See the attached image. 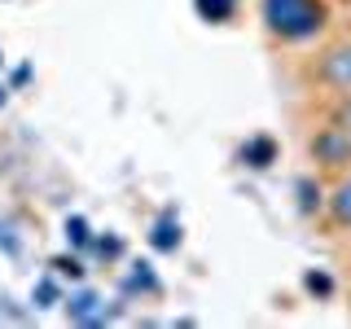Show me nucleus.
<instances>
[{
	"mask_svg": "<svg viewBox=\"0 0 351 329\" xmlns=\"http://www.w3.org/2000/svg\"><path fill=\"white\" fill-rule=\"evenodd\" d=\"M5 93H9V88H5V84H0V106H5Z\"/></svg>",
	"mask_w": 351,
	"mask_h": 329,
	"instance_id": "obj_18",
	"label": "nucleus"
},
{
	"mask_svg": "<svg viewBox=\"0 0 351 329\" xmlns=\"http://www.w3.org/2000/svg\"><path fill=\"white\" fill-rule=\"evenodd\" d=\"M149 246L162 250V255H171L176 246H180V219H176V211H162L158 219H154L149 228Z\"/></svg>",
	"mask_w": 351,
	"mask_h": 329,
	"instance_id": "obj_6",
	"label": "nucleus"
},
{
	"mask_svg": "<svg viewBox=\"0 0 351 329\" xmlns=\"http://www.w3.org/2000/svg\"><path fill=\"white\" fill-rule=\"evenodd\" d=\"M31 299H36V307H53V303L62 299V294H58V281H53V277H40V285L31 290Z\"/></svg>",
	"mask_w": 351,
	"mask_h": 329,
	"instance_id": "obj_11",
	"label": "nucleus"
},
{
	"mask_svg": "<svg viewBox=\"0 0 351 329\" xmlns=\"http://www.w3.org/2000/svg\"><path fill=\"white\" fill-rule=\"evenodd\" d=\"M66 241H71L75 250L93 241V233H88V219H84V215H71V219H66Z\"/></svg>",
	"mask_w": 351,
	"mask_h": 329,
	"instance_id": "obj_10",
	"label": "nucleus"
},
{
	"mask_svg": "<svg viewBox=\"0 0 351 329\" xmlns=\"http://www.w3.org/2000/svg\"><path fill=\"white\" fill-rule=\"evenodd\" d=\"M128 290L158 294V290H162V281L154 277V268H149V263H132V272H128Z\"/></svg>",
	"mask_w": 351,
	"mask_h": 329,
	"instance_id": "obj_9",
	"label": "nucleus"
},
{
	"mask_svg": "<svg viewBox=\"0 0 351 329\" xmlns=\"http://www.w3.org/2000/svg\"><path fill=\"white\" fill-rule=\"evenodd\" d=\"M241 162H246V167H255V171L272 167V162H277V145H272L268 136H250L246 145H241Z\"/></svg>",
	"mask_w": 351,
	"mask_h": 329,
	"instance_id": "obj_7",
	"label": "nucleus"
},
{
	"mask_svg": "<svg viewBox=\"0 0 351 329\" xmlns=\"http://www.w3.org/2000/svg\"><path fill=\"white\" fill-rule=\"evenodd\" d=\"M299 193H303V211L321 206V189H312V180H299Z\"/></svg>",
	"mask_w": 351,
	"mask_h": 329,
	"instance_id": "obj_16",
	"label": "nucleus"
},
{
	"mask_svg": "<svg viewBox=\"0 0 351 329\" xmlns=\"http://www.w3.org/2000/svg\"><path fill=\"white\" fill-rule=\"evenodd\" d=\"M88 246H93L97 255H106V259H119V255H123V241H119V237H93Z\"/></svg>",
	"mask_w": 351,
	"mask_h": 329,
	"instance_id": "obj_12",
	"label": "nucleus"
},
{
	"mask_svg": "<svg viewBox=\"0 0 351 329\" xmlns=\"http://www.w3.org/2000/svg\"><path fill=\"white\" fill-rule=\"evenodd\" d=\"M259 18L285 44H307L329 27L325 0H259Z\"/></svg>",
	"mask_w": 351,
	"mask_h": 329,
	"instance_id": "obj_1",
	"label": "nucleus"
},
{
	"mask_svg": "<svg viewBox=\"0 0 351 329\" xmlns=\"http://www.w3.org/2000/svg\"><path fill=\"white\" fill-rule=\"evenodd\" d=\"M0 246H5L9 255H18V237H14V228H0Z\"/></svg>",
	"mask_w": 351,
	"mask_h": 329,
	"instance_id": "obj_17",
	"label": "nucleus"
},
{
	"mask_svg": "<svg viewBox=\"0 0 351 329\" xmlns=\"http://www.w3.org/2000/svg\"><path fill=\"white\" fill-rule=\"evenodd\" d=\"M325 211H329V219H334V228H351V175H343V180L329 189Z\"/></svg>",
	"mask_w": 351,
	"mask_h": 329,
	"instance_id": "obj_5",
	"label": "nucleus"
},
{
	"mask_svg": "<svg viewBox=\"0 0 351 329\" xmlns=\"http://www.w3.org/2000/svg\"><path fill=\"white\" fill-rule=\"evenodd\" d=\"M316 80L325 88H334L338 97L351 93V40L334 44V49H325L321 58H316Z\"/></svg>",
	"mask_w": 351,
	"mask_h": 329,
	"instance_id": "obj_3",
	"label": "nucleus"
},
{
	"mask_svg": "<svg viewBox=\"0 0 351 329\" xmlns=\"http://www.w3.org/2000/svg\"><path fill=\"white\" fill-rule=\"evenodd\" d=\"M312 158L321 162V167H338V171L351 167V132L329 119V127H321L312 136Z\"/></svg>",
	"mask_w": 351,
	"mask_h": 329,
	"instance_id": "obj_2",
	"label": "nucleus"
},
{
	"mask_svg": "<svg viewBox=\"0 0 351 329\" xmlns=\"http://www.w3.org/2000/svg\"><path fill=\"white\" fill-rule=\"evenodd\" d=\"M53 268H58L62 277H84V263L75 259V255H62V259H53Z\"/></svg>",
	"mask_w": 351,
	"mask_h": 329,
	"instance_id": "obj_13",
	"label": "nucleus"
},
{
	"mask_svg": "<svg viewBox=\"0 0 351 329\" xmlns=\"http://www.w3.org/2000/svg\"><path fill=\"white\" fill-rule=\"evenodd\" d=\"M193 9H197V18H202V22L219 27V22H228V18L237 14V0H193Z\"/></svg>",
	"mask_w": 351,
	"mask_h": 329,
	"instance_id": "obj_8",
	"label": "nucleus"
},
{
	"mask_svg": "<svg viewBox=\"0 0 351 329\" xmlns=\"http://www.w3.org/2000/svg\"><path fill=\"white\" fill-rule=\"evenodd\" d=\"M66 316H71L75 325H84V329H97V325L114 321V307H106V299L97 290H75L71 299H66Z\"/></svg>",
	"mask_w": 351,
	"mask_h": 329,
	"instance_id": "obj_4",
	"label": "nucleus"
},
{
	"mask_svg": "<svg viewBox=\"0 0 351 329\" xmlns=\"http://www.w3.org/2000/svg\"><path fill=\"white\" fill-rule=\"evenodd\" d=\"M307 290H312V294H334V281H329V272H307Z\"/></svg>",
	"mask_w": 351,
	"mask_h": 329,
	"instance_id": "obj_14",
	"label": "nucleus"
},
{
	"mask_svg": "<svg viewBox=\"0 0 351 329\" xmlns=\"http://www.w3.org/2000/svg\"><path fill=\"white\" fill-rule=\"evenodd\" d=\"M334 123H343V127L351 132V93L338 97V106H334Z\"/></svg>",
	"mask_w": 351,
	"mask_h": 329,
	"instance_id": "obj_15",
	"label": "nucleus"
},
{
	"mask_svg": "<svg viewBox=\"0 0 351 329\" xmlns=\"http://www.w3.org/2000/svg\"><path fill=\"white\" fill-rule=\"evenodd\" d=\"M0 66H5V58H0Z\"/></svg>",
	"mask_w": 351,
	"mask_h": 329,
	"instance_id": "obj_19",
	"label": "nucleus"
}]
</instances>
